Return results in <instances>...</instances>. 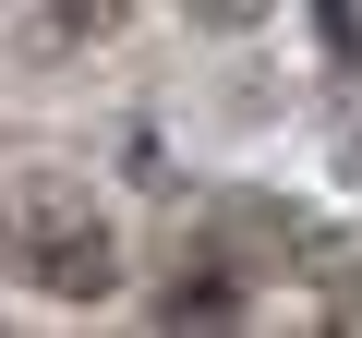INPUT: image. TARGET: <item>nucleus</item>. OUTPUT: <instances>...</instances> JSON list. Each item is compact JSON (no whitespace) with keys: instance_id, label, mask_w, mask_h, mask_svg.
<instances>
[{"instance_id":"f03ea898","label":"nucleus","mask_w":362,"mask_h":338,"mask_svg":"<svg viewBox=\"0 0 362 338\" xmlns=\"http://www.w3.org/2000/svg\"><path fill=\"white\" fill-rule=\"evenodd\" d=\"M230 314H242V278H230V266L169 278V302H157V326H230Z\"/></svg>"},{"instance_id":"7ed1b4c3","label":"nucleus","mask_w":362,"mask_h":338,"mask_svg":"<svg viewBox=\"0 0 362 338\" xmlns=\"http://www.w3.org/2000/svg\"><path fill=\"white\" fill-rule=\"evenodd\" d=\"M61 25H73V37H109V25H121V0H61Z\"/></svg>"},{"instance_id":"20e7f679","label":"nucleus","mask_w":362,"mask_h":338,"mask_svg":"<svg viewBox=\"0 0 362 338\" xmlns=\"http://www.w3.org/2000/svg\"><path fill=\"white\" fill-rule=\"evenodd\" d=\"M206 13H254V0H206Z\"/></svg>"},{"instance_id":"f257e3e1","label":"nucleus","mask_w":362,"mask_h":338,"mask_svg":"<svg viewBox=\"0 0 362 338\" xmlns=\"http://www.w3.org/2000/svg\"><path fill=\"white\" fill-rule=\"evenodd\" d=\"M0 266H13L25 290H49V302H97V290L121 278V242H109L97 194H73V182H25L13 206H0Z\"/></svg>"}]
</instances>
